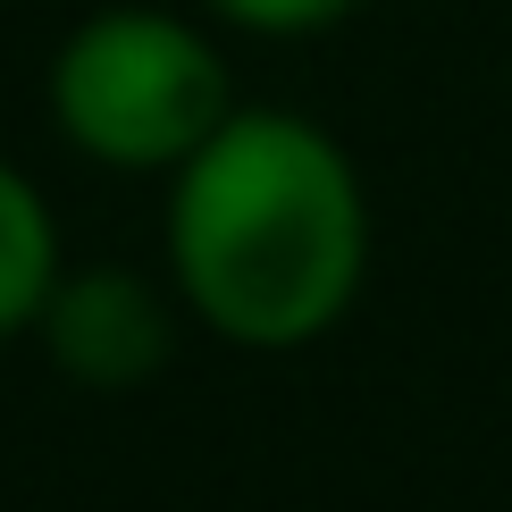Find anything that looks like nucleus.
Here are the masks:
<instances>
[{
	"label": "nucleus",
	"instance_id": "f257e3e1",
	"mask_svg": "<svg viewBox=\"0 0 512 512\" xmlns=\"http://www.w3.org/2000/svg\"><path fill=\"white\" fill-rule=\"evenodd\" d=\"M370 194L353 152L303 110H227L168 177V286L244 353H303L361 303Z\"/></svg>",
	"mask_w": 512,
	"mask_h": 512
},
{
	"label": "nucleus",
	"instance_id": "f03ea898",
	"mask_svg": "<svg viewBox=\"0 0 512 512\" xmlns=\"http://www.w3.org/2000/svg\"><path fill=\"white\" fill-rule=\"evenodd\" d=\"M236 110L219 42L168 9H93L51 51V126L118 177H177Z\"/></svg>",
	"mask_w": 512,
	"mask_h": 512
},
{
	"label": "nucleus",
	"instance_id": "20e7f679",
	"mask_svg": "<svg viewBox=\"0 0 512 512\" xmlns=\"http://www.w3.org/2000/svg\"><path fill=\"white\" fill-rule=\"evenodd\" d=\"M51 286H59V219L26 168L0 160V345L34 336Z\"/></svg>",
	"mask_w": 512,
	"mask_h": 512
},
{
	"label": "nucleus",
	"instance_id": "7ed1b4c3",
	"mask_svg": "<svg viewBox=\"0 0 512 512\" xmlns=\"http://www.w3.org/2000/svg\"><path fill=\"white\" fill-rule=\"evenodd\" d=\"M177 311H185L177 286L101 261V269H59L34 336H42V353H51V370L68 378V387L135 395V387H152L168 370V353H177Z\"/></svg>",
	"mask_w": 512,
	"mask_h": 512
},
{
	"label": "nucleus",
	"instance_id": "39448f33",
	"mask_svg": "<svg viewBox=\"0 0 512 512\" xmlns=\"http://www.w3.org/2000/svg\"><path fill=\"white\" fill-rule=\"evenodd\" d=\"M219 26L236 34H269V42H294V34H328L345 26L353 9H370V0H202Z\"/></svg>",
	"mask_w": 512,
	"mask_h": 512
}]
</instances>
